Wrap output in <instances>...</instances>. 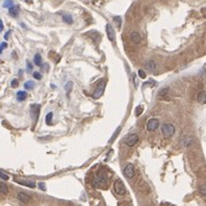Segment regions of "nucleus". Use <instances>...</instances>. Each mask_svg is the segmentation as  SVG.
<instances>
[{"instance_id": "obj_1", "label": "nucleus", "mask_w": 206, "mask_h": 206, "mask_svg": "<svg viewBox=\"0 0 206 206\" xmlns=\"http://www.w3.org/2000/svg\"><path fill=\"white\" fill-rule=\"evenodd\" d=\"M106 183H107V176H106V173H100V174L93 180V187H95V188H98V187H105Z\"/></svg>"}, {"instance_id": "obj_2", "label": "nucleus", "mask_w": 206, "mask_h": 206, "mask_svg": "<svg viewBox=\"0 0 206 206\" xmlns=\"http://www.w3.org/2000/svg\"><path fill=\"white\" fill-rule=\"evenodd\" d=\"M161 131H162V135L165 137H171L174 135V132H175V127H174V124H172V123H165L161 128Z\"/></svg>"}, {"instance_id": "obj_3", "label": "nucleus", "mask_w": 206, "mask_h": 206, "mask_svg": "<svg viewBox=\"0 0 206 206\" xmlns=\"http://www.w3.org/2000/svg\"><path fill=\"white\" fill-rule=\"evenodd\" d=\"M105 87H106V81L105 79H101L100 82H99V84H98V87L96 88V91L93 92L92 98H93V99H98L99 97H101V95L104 93Z\"/></svg>"}, {"instance_id": "obj_4", "label": "nucleus", "mask_w": 206, "mask_h": 206, "mask_svg": "<svg viewBox=\"0 0 206 206\" xmlns=\"http://www.w3.org/2000/svg\"><path fill=\"white\" fill-rule=\"evenodd\" d=\"M114 190L115 192L120 195V196H124L126 192H127V189H126L124 184H123V182L121 180H116L114 182Z\"/></svg>"}, {"instance_id": "obj_5", "label": "nucleus", "mask_w": 206, "mask_h": 206, "mask_svg": "<svg viewBox=\"0 0 206 206\" xmlns=\"http://www.w3.org/2000/svg\"><path fill=\"white\" fill-rule=\"evenodd\" d=\"M123 174H124V176L127 179H132L135 176V167H134V165L128 164L127 166L124 167V169H123Z\"/></svg>"}, {"instance_id": "obj_6", "label": "nucleus", "mask_w": 206, "mask_h": 206, "mask_svg": "<svg viewBox=\"0 0 206 206\" xmlns=\"http://www.w3.org/2000/svg\"><path fill=\"white\" fill-rule=\"evenodd\" d=\"M138 139H139V136H138L137 134H130V135L126 138L124 142H126V145H127V146L131 147V146H134V145H136Z\"/></svg>"}, {"instance_id": "obj_7", "label": "nucleus", "mask_w": 206, "mask_h": 206, "mask_svg": "<svg viewBox=\"0 0 206 206\" xmlns=\"http://www.w3.org/2000/svg\"><path fill=\"white\" fill-rule=\"evenodd\" d=\"M159 127V120L158 119H151L147 121V124H146V129L149 131H156Z\"/></svg>"}, {"instance_id": "obj_8", "label": "nucleus", "mask_w": 206, "mask_h": 206, "mask_svg": "<svg viewBox=\"0 0 206 206\" xmlns=\"http://www.w3.org/2000/svg\"><path fill=\"white\" fill-rule=\"evenodd\" d=\"M106 32H107L108 39H110L112 43H114L115 42V31H114V29H113V26H111V24H107V26H106Z\"/></svg>"}, {"instance_id": "obj_9", "label": "nucleus", "mask_w": 206, "mask_h": 206, "mask_svg": "<svg viewBox=\"0 0 206 206\" xmlns=\"http://www.w3.org/2000/svg\"><path fill=\"white\" fill-rule=\"evenodd\" d=\"M31 196L29 193H26V192H18V199L20 202L22 203H29L31 200Z\"/></svg>"}, {"instance_id": "obj_10", "label": "nucleus", "mask_w": 206, "mask_h": 206, "mask_svg": "<svg viewBox=\"0 0 206 206\" xmlns=\"http://www.w3.org/2000/svg\"><path fill=\"white\" fill-rule=\"evenodd\" d=\"M15 182H18V184H22V185H26L29 188H35L36 183L34 181H29V180H16L15 179Z\"/></svg>"}, {"instance_id": "obj_11", "label": "nucleus", "mask_w": 206, "mask_h": 206, "mask_svg": "<svg viewBox=\"0 0 206 206\" xmlns=\"http://www.w3.org/2000/svg\"><path fill=\"white\" fill-rule=\"evenodd\" d=\"M157 68V65H156V62L153 60H149V61L145 62V69L149 70V71H154Z\"/></svg>"}, {"instance_id": "obj_12", "label": "nucleus", "mask_w": 206, "mask_h": 206, "mask_svg": "<svg viewBox=\"0 0 206 206\" xmlns=\"http://www.w3.org/2000/svg\"><path fill=\"white\" fill-rule=\"evenodd\" d=\"M130 39H131L132 43H135V44H139L142 38H140V35L138 34V32L134 31V32H131V35H130Z\"/></svg>"}, {"instance_id": "obj_13", "label": "nucleus", "mask_w": 206, "mask_h": 206, "mask_svg": "<svg viewBox=\"0 0 206 206\" xmlns=\"http://www.w3.org/2000/svg\"><path fill=\"white\" fill-rule=\"evenodd\" d=\"M158 98L159 99H166V100H168V99H169V96H168V89H162V90H160L158 93Z\"/></svg>"}, {"instance_id": "obj_14", "label": "nucleus", "mask_w": 206, "mask_h": 206, "mask_svg": "<svg viewBox=\"0 0 206 206\" xmlns=\"http://www.w3.org/2000/svg\"><path fill=\"white\" fill-rule=\"evenodd\" d=\"M198 101L200 103V104H205L206 103V91H200L199 92V95H198Z\"/></svg>"}, {"instance_id": "obj_15", "label": "nucleus", "mask_w": 206, "mask_h": 206, "mask_svg": "<svg viewBox=\"0 0 206 206\" xmlns=\"http://www.w3.org/2000/svg\"><path fill=\"white\" fill-rule=\"evenodd\" d=\"M0 193H2V195L8 193V187L5 182H0Z\"/></svg>"}, {"instance_id": "obj_16", "label": "nucleus", "mask_w": 206, "mask_h": 206, "mask_svg": "<svg viewBox=\"0 0 206 206\" xmlns=\"http://www.w3.org/2000/svg\"><path fill=\"white\" fill-rule=\"evenodd\" d=\"M16 96H18V100H20V101H23L26 98V91H18Z\"/></svg>"}, {"instance_id": "obj_17", "label": "nucleus", "mask_w": 206, "mask_h": 206, "mask_svg": "<svg viewBox=\"0 0 206 206\" xmlns=\"http://www.w3.org/2000/svg\"><path fill=\"white\" fill-rule=\"evenodd\" d=\"M9 14L12 15V16H16L18 14V6H12L10 8H9Z\"/></svg>"}, {"instance_id": "obj_18", "label": "nucleus", "mask_w": 206, "mask_h": 206, "mask_svg": "<svg viewBox=\"0 0 206 206\" xmlns=\"http://www.w3.org/2000/svg\"><path fill=\"white\" fill-rule=\"evenodd\" d=\"M34 61H35L36 66L38 67L42 66V57H40V54H36L35 57H34Z\"/></svg>"}, {"instance_id": "obj_19", "label": "nucleus", "mask_w": 206, "mask_h": 206, "mask_svg": "<svg viewBox=\"0 0 206 206\" xmlns=\"http://www.w3.org/2000/svg\"><path fill=\"white\" fill-rule=\"evenodd\" d=\"M34 87H35V83H34L32 81H28V82H26V84H24V88H26V90H31Z\"/></svg>"}, {"instance_id": "obj_20", "label": "nucleus", "mask_w": 206, "mask_h": 206, "mask_svg": "<svg viewBox=\"0 0 206 206\" xmlns=\"http://www.w3.org/2000/svg\"><path fill=\"white\" fill-rule=\"evenodd\" d=\"M62 20H63L66 23H68V24H71V23H73V18H71L70 15H65V16H62Z\"/></svg>"}, {"instance_id": "obj_21", "label": "nucleus", "mask_w": 206, "mask_h": 206, "mask_svg": "<svg viewBox=\"0 0 206 206\" xmlns=\"http://www.w3.org/2000/svg\"><path fill=\"white\" fill-rule=\"evenodd\" d=\"M199 191H200V193H202L203 196L205 197V196H206V185H205V183H203L202 185H200V188H199Z\"/></svg>"}, {"instance_id": "obj_22", "label": "nucleus", "mask_w": 206, "mask_h": 206, "mask_svg": "<svg viewBox=\"0 0 206 206\" xmlns=\"http://www.w3.org/2000/svg\"><path fill=\"white\" fill-rule=\"evenodd\" d=\"M191 144H192V139H191L190 137H187V138H185V140L183 142V145H184V146H190Z\"/></svg>"}, {"instance_id": "obj_23", "label": "nucleus", "mask_w": 206, "mask_h": 206, "mask_svg": "<svg viewBox=\"0 0 206 206\" xmlns=\"http://www.w3.org/2000/svg\"><path fill=\"white\" fill-rule=\"evenodd\" d=\"M13 1L12 0H6L5 1V4H4V7H6V8H10L12 6H13Z\"/></svg>"}, {"instance_id": "obj_24", "label": "nucleus", "mask_w": 206, "mask_h": 206, "mask_svg": "<svg viewBox=\"0 0 206 206\" xmlns=\"http://www.w3.org/2000/svg\"><path fill=\"white\" fill-rule=\"evenodd\" d=\"M52 116H53L52 113H48V114L46 115V123H47V124H51V123H52V121H51V120H52Z\"/></svg>"}, {"instance_id": "obj_25", "label": "nucleus", "mask_w": 206, "mask_h": 206, "mask_svg": "<svg viewBox=\"0 0 206 206\" xmlns=\"http://www.w3.org/2000/svg\"><path fill=\"white\" fill-rule=\"evenodd\" d=\"M0 179H2V180L7 181V180H8V179H9V176L7 175V174H5L4 172L0 171Z\"/></svg>"}, {"instance_id": "obj_26", "label": "nucleus", "mask_w": 206, "mask_h": 206, "mask_svg": "<svg viewBox=\"0 0 206 206\" xmlns=\"http://www.w3.org/2000/svg\"><path fill=\"white\" fill-rule=\"evenodd\" d=\"M142 112H143V108L140 107V106H138L136 108V111H135V114H136V116H139L140 114H142Z\"/></svg>"}, {"instance_id": "obj_27", "label": "nucleus", "mask_w": 206, "mask_h": 206, "mask_svg": "<svg viewBox=\"0 0 206 206\" xmlns=\"http://www.w3.org/2000/svg\"><path fill=\"white\" fill-rule=\"evenodd\" d=\"M71 88H73V83H71V82H68V83H67V85H66V91H67V93H69L70 90H71Z\"/></svg>"}, {"instance_id": "obj_28", "label": "nucleus", "mask_w": 206, "mask_h": 206, "mask_svg": "<svg viewBox=\"0 0 206 206\" xmlns=\"http://www.w3.org/2000/svg\"><path fill=\"white\" fill-rule=\"evenodd\" d=\"M138 75H139L140 79H145V77H146V74H145V71L143 69L138 70Z\"/></svg>"}, {"instance_id": "obj_29", "label": "nucleus", "mask_w": 206, "mask_h": 206, "mask_svg": "<svg viewBox=\"0 0 206 206\" xmlns=\"http://www.w3.org/2000/svg\"><path fill=\"white\" fill-rule=\"evenodd\" d=\"M5 47H7V44H6V43H1V44H0V53L2 52V50H4Z\"/></svg>"}, {"instance_id": "obj_30", "label": "nucleus", "mask_w": 206, "mask_h": 206, "mask_svg": "<svg viewBox=\"0 0 206 206\" xmlns=\"http://www.w3.org/2000/svg\"><path fill=\"white\" fill-rule=\"evenodd\" d=\"M34 77L37 79H42V75H40L39 73H34Z\"/></svg>"}, {"instance_id": "obj_31", "label": "nucleus", "mask_w": 206, "mask_h": 206, "mask_svg": "<svg viewBox=\"0 0 206 206\" xmlns=\"http://www.w3.org/2000/svg\"><path fill=\"white\" fill-rule=\"evenodd\" d=\"M18 82L16 81V79H13V81H12V87H13V88L18 87Z\"/></svg>"}, {"instance_id": "obj_32", "label": "nucleus", "mask_w": 206, "mask_h": 206, "mask_svg": "<svg viewBox=\"0 0 206 206\" xmlns=\"http://www.w3.org/2000/svg\"><path fill=\"white\" fill-rule=\"evenodd\" d=\"M39 188L42 189V190H46V187H45L44 183H39Z\"/></svg>"}, {"instance_id": "obj_33", "label": "nucleus", "mask_w": 206, "mask_h": 206, "mask_svg": "<svg viewBox=\"0 0 206 206\" xmlns=\"http://www.w3.org/2000/svg\"><path fill=\"white\" fill-rule=\"evenodd\" d=\"M2 29H4V24H2V21H1V18H0V32L2 31Z\"/></svg>"}, {"instance_id": "obj_34", "label": "nucleus", "mask_w": 206, "mask_h": 206, "mask_svg": "<svg viewBox=\"0 0 206 206\" xmlns=\"http://www.w3.org/2000/svg\"><path fill=\"white\" fill-rule=\"evenodd\" d=\"M114 21H116V22H119V26L121 24V20H120V18H115Z\"/></svg>"}, {"instance_id": "obj_35", "label": "nucleus", "mask_w": 206, "mask_h": 206, "mask_svg": "<svg viewBox=\"0 0 206 206\" xmlns=\"http://www.w3.org/2000/svg\"><path fill=\"white\" fill-rule=\"evenodd\" d=\"M9 34H10V31H8L6 35H5V39H8V37H9Z\"/></svg>"}, {"instance_id": "obj_36", "label": "nucleus", "mask_w": 206, "mask_h": 206, "mask_svg": "<svg viewBox=\"0 0 206 206\" xmlns=\"http://www.w3.org/2000/svg\"><path fill=\"white\" fill-rule=\"evenodd\" d=\"M161 205H172L171 203H161Z\"/></svg>"}, {"instance_id": "obj_37", "label": "nucleus", "mask_w": 206, "mask_h": 206, "mask_svg": "<svg viewBox=\"0 0 206 206\" xmlns=\"http://www.w3.org/2000/svg\"><path fill=\"white\" fill-rule=\"evenodd\" d=\"M32 66H31V63H28V69H31Z\"/></svg>"}]
</instances>
